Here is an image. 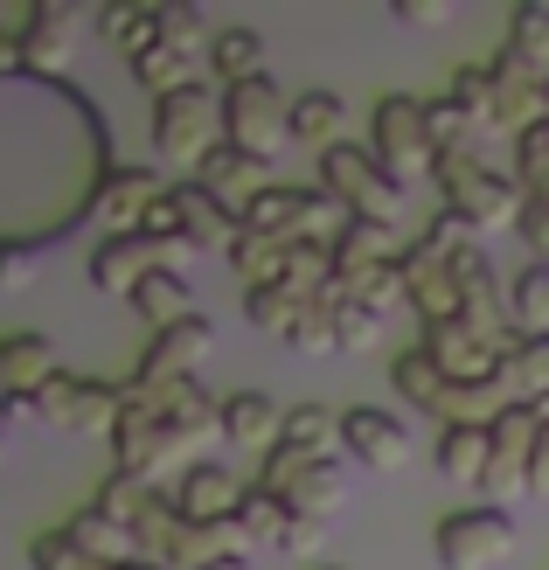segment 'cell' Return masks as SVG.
Wrapping results in <instances>:
<instances>
[{"label": "cell", "mask_w": 549, "mask_h": 570, "mask_svg": "<svg viewBox=\"0 0 549 570\" xmlns=\"http://www.w3.org/2000/svg\"><path fill=\"white\" fill-rule=\"evenodd\" d=\"M431 181H439L445 209H459L473 223V230H522V209H529V188L514 175H494L480 154H439L431 167Z\"/></svg>", "instance_id": "cell-1"}, {"label": "cell", "mask_w": 549, "mask_h": 570, "mask_svg": "<svg viewBox=\"0 0 549 570\" xmlns=\"http://www.w3.org/2000/svg\"><path fill=\"white\" fill-rule=\"evenodd\" d=\"M223 91L216 83H188V91L154 105V154L167 167H188V181L209 167V154L223 147Z\"/></svg>", "instance_id": "cell-2"}, {"label": "cell", "mask_w": 549, "mask_h": 570, "mask_svg": "<svg viewBox=\"0 0 549 570\" xmlns=\"http://www.w3.org/2000/svg\"><path fill=\"white\" fill-rule=\"evenodd\" d=\"M369 154L383 160L396 181L431 175V167H439V139H431V98H411V91L375 98V111H369Z\"/></svg>", "instance_id": "cell-3"}, {"label": "cell", "mask_w": 549, "mask_h": 570, "mask_svg": "<svg viewBox=\"0 0 549 570\" xmlns=\"http://www.w3.org/2000/svg\"><path fill=\"white\" fill-rule=\"evenodd\" d=\"M321 188L349 216H369V223H396V203H403V181L369 147H349V139L334 154H321Z\"/></svg>", "instance_id": "cell-4"}, {"label": "cell", "mask_w": 549, "mask_h": 570, "mask_svg": "<svg viewBox=\"0 0 549 570\" xmlns=\"http://www.w3.org/2000/svg\"><path fill=\"white\" fill-rule=\"evenodd\" d=\"M223 132H229V147H244L251 160L272 167L285 154V139H293V105H285L272 77L237 83V91H223Z\"/></svg>", "instance_id": "cell-5"}, {"label": "cell", "mask_w": 549, "mask_h": 570, "mask_svg": "<svg viewBox=\"0 0 549 570\" xmlns=\"http://www.w3.org/2000/svg\"><path fill=\"white\" fill-rule=\"evenodd\" d=\"M119 424H111V460H119V473H139V480H160V466H175V452H182V439L167 432V417H160V404L154 396H133L126 383H119Z\"/></svg>", "instance_id": "cell-6"}, {"label": "cell", "mask_w": 549, "mask_h": 570, "mask_svg": "<svg viewBox=\"0 0 549 570\" xmlns=\"http://www.w3.org/2000/svg\"><path fill=\"white\" fill-rule=\"evenodd\" d=\"M119 383H98V376H56L42 396H36V417L56 424V432H77V439H111L119 424Z\"/></svg>", "instance_id": "cell-7"}, {"label": "cell", "mask_w": 549, "mask_h": 570, "mask_svg": "<svg viewBox=\"0 0 549 570\" xmlns=\"http://www.w3.org/2000/svg\"><path fill=\"white\" fill-rule=\"evenodd\" d=\"M431 550H439V570H494L514 550V522L501 508H459V515L439 522Z\"/></svg>", "instance_id": "cell-8"}, {"label": "cell", "mask_w": 549, "mask_h": 570, "mask_svg": "<svg viewBox=\"0 0 549 570\" xmlns=\"http://www.w3.org/2000/svg\"><path fill=\"white\" fill-rule=\"evenodd\" d=\"M418 348L439 362L445 383H494L501 362H508V341L487 334V327H473V321H439V327H424Z\"/></svg>", "instance_id": "cell-9"}, {"label": "cell", "mask_w": 549, "mask_h": 570, "mask_svg": "<svg viewBox=\"0 0 549 570\" xmlns=\"http://www.w3.org/2000/svg\"><path fill=\"white\" fill-rule=\"evenodd\" d=\"M216 355V327L202 321H182V327H160L154 341H147V355H139V368L126 383H139V390H167V383H195L202 376V362Z\"/></svg>", "instance_id": "cell-10"}, {"label": "cell", "mask_w": 549, "mask_h": 570, "mask_svg": "<svg viewBox=\"0 0 549 570\" xmlns=\"http://www.w3.org/2000/svg\"><path fill=\"white\" fill-rule=\"evenodd\" d=\"M396 272H403V299H411V313H418L424 327L459 321V313H467V299H459V272H452V258H439V250H431L424 237H418V244H403Z\"/></svg>", "instance_id": "cell-11"}, {"label": "cell", "mask_w": 549, "mask_h": 570, "mask_svg": "<svg viewBox=\"0 0 549 570\" xmlns=\"http://www.w3.org/2000/svg\"><path fill=\"white\" fill-rule=\"evenodd\" d=\"M56 376H63V368H56L49 334H36V327L0 334V404H36Z\"/></svg>", "instance_id": "cell-12"}, {"label": "cell", "mask_w": 549, "mask_h": 570, "mask_svg": "<svg viewBox=\"0 0 549 570\" xmlns=\"http://www.w3.org/2000/svg\"><path fill=\"white\" fill-rule=\"evenodd\" d=\"M487 70H494V126H501V132L522 139L536 119H549V77H536L514 49H501Z\"/></svg>", "instance_id": "cell-13"}, {"label": "cell", "mask_w": 549, "mask_h": 570, "mask_svg": "<svg viewBox=\"0 0 549 570\" xmlns=\"http://www.w3.org/2000/svg\"><path fill=\"white\" fill-rule=\"evenodd\" d=\"M341 445H349L362 466H375V473H403V466H411V432H403L390 411H369V404L341 411Z\"/></svg>", "instance_id": "cell-14"}, {"label": "cell", "mask_w": 549, "mask_h": 570, "mask_svg": "<svg viewBox=\"0 0 549 570\" xmlns=\"http://www.w3.org/2000/svg\"><path fill=\"white\" fill-rule=\"evenodd\" d=\"M70 49H77V8L63 0H42L36 14H28L21 28V56H28V77H49V83H63V63H70Z\"/></svg>", "instance_id": "cell-15"}, {"label": "cell", "mask_w": 549, "mask_h": 570, "mask_svg": "<svg viewBox=\"0 0 549 570\" xmlns=\"http://www.w3.org/2000/svg\"><path fill=\"white\" fill-rule=\"evenodd\" d=\"M126 390H133V396H154L160 417H167V432H175L182 445L223 439V404L202 390V376H195V383H167V390H139V383H126Z\"/></svg>", "instance_id": "cell-16"}, {"label": "cell", "mask_w": 549, "mask_h": 570, "mask_svg": "<svg viewBox=\"0 0 549 570\" xmlns=\"http://www.w3.org/2000/svg\"><path fill=\"white\" fill-rule=\"evenodd\" d=\"M167 195V181L160 175H147V167H119L105 188H98V223H111V237H139V223L154 216V203Z\"/></svg>", "instance_id": "cell-17"}, {"label": "cell", "mask_w": 549, "mask_h": 570, "mask_svg": "<svg viewBox=\"0 0 549 570\" xmlns=\"http://www.w3.org/2000/svg\"><path fill=\"white\" fill-rule=\"evenodd\" d=\"M154 272H167L154 237H105V244L91 250V285H98V293H126V299H133Z\"/></svg>", "instance_id": "cell-18"}, {"label": "cell", "mask_w": 549, "mask_h": 570, "mask_svg": "<svg viewBox=\"0 0 549 570\" xmlns=\"http://www.w3.org/2000/svg\"><path fill=\"white\" fill-rule=\"evenodd\" d=\"M195 181L209 188V195H216V203H223L229 216H244V209L257 203V195L272 188V167H265V160H251L244 147H229V139H223V147L209 154V167H202Z\"/></svg>", "instance_id": "cell-19"}, {"label": "cell", "mask_w": 549, "mask_h": 570, "mask_svg": "<svg viewBox=\"0 0 549 570\" xmlns=\"http://www.w3.org/2000/svg\"><path fill=\"white\" fill-rule=\"evenodd\" d=\"M175 216H182V237L195 250H223V258H229V244H237V216H229L202 181H175Z\"/></svg>", "instance_id": "cell-20"}, {"label": "cell", "mask_w": 549, "mask_h": 570, "mask_svg": "<svg viewBox=\"0 0 549 570\" xmlns=\"http://www.w3.org/2000/svg\"><path fill=\"white\" fill-rule=\"evenodd\" d=\"M431 466H439L452 488H480L487 466H494V439H487V424H445L439 445H431Z\"/></svg>", "instance_id": "cell-21"}, {"label": "cell", "mask_w": 549, "mask_h": 570, "mask_svg": "<svg viewBox=\"0 0 549 570\" xmlns=\"http://www.w3.org/2000/svg\"><path fill=\"white\" fill-rule=\"evenodd\" d=\"M237 501H244V488L223 466H188L182 488H175L182 522H229V515H237Z\"/></svg>", "instance_id": "cell-22"}, {"label": "cell", "mask_w": 549, "mask_h": 570, "mask_svg": "<svg viewBox=\"0 0 549 570\" xmlns=\"http://www.w3.org/2000/svg\"><path fill=\"white\" fill-rule=\"evenodd\" d=\"M501 396H508V404H549V334H522V341H508Z\"/></svg>", "instance_id": "cell-23"}, {"label": "cell", "mask_w": 549, "mask_h": 570, "mask_svg": "<svg viewBox=\"0 0 549 570\" xmlns=\"http://www.w3.org/2000/svg\"><path fill=\"white\" fill-rule=\"evenodd\" d=\"M278 432H285V411L272 404V396H257V390L223 396V439H229V445H257V452H272Z\"/></svg>", "instance_id": "cell-24"}, {"label": "cell", "mask_w": 549, "mask_h": 570, "mask_svg": "<svg viewBox=\"0 0 549 570\" xmlns=\"http://www.w3.org/2000/svg\"><path fill=\"white\" fill-rule=\"evenodd\" d=\"M341 501H349V473H341V460H306L293 473V488H285V508H293V515H313V522H327Z\"/></svg>", "instance_id": "cell-25"}, {"label": "cell", "mask_w": 549, "mask_h": 570, "mask_svg": "<svg viewBox=\"0 0 549 570\" xmlns=\"http://www.w3.org/2000/svg\"><path fill=\"white\" fill-rule=\"evenodd\" d=\"M63 535H70L84 557H98V563H111V570H119V563H139L133 529H126V522H111L105 508H84V515H70V522H63Z\"/></svg>", "instance_id": "cell-26"}, {"label": "cell", "mask_w": 549, "mask_h": 570, "mask_svg": "<svg viewBox=\"0 0 549 570\" xmlns=\"http://www.w3.org/2000/svg\"><path fill=\"white\" fill-rule=\"evenodd\" d=\"M209 70H216V91H237V83L265 77V36L257 28H223L209 42Z\"/></svg>", "instance_id": "cell-27"}, {"label": "cell", "mask_w": 549, "mask_h": 570, "mask_svg": "<svg viewBox=\"0 0 549 570\" xmlns=\"http://www.w3.org/2000/svg\"><path fill=\"white\" fill-rule=\"evenodd\" d=\"M133 313H139L154 334H160V327H182V321H195V285H188L182 272H154V278L133 293Z\"/></svg>", "instance_id": "cell-28"}, {"label": "cell", "mask_w": 549, "mask_h": 570, "mask_svg": "<svg viewBox=\"0 0 549 570\" xmlns=\"http://www.w3.org/2000/svg\"><path fill=\"white\" fill-rule=\"evenodd\" d=\"M327 299H355V306H369V313H390V306L403 299V272H396V265H334Z\"/></svg>", "instance_id": "cell-29"}, {"label": "cell", "mask_w": 549, "mask_h": 570, "mask_svg": "<svg viewBox=\"0 0 549 570\" xmlns=\"http://www.w3.org/2000/svg\"><path fill=\"white\" fill-rule=\"evenodd\" d=\"M278 445H293L300 460H334V452H341V417L327 404H293V411H285Z\"/></svg>", "instance_id": "cell-30"}, {"label": "cell", "mask_w": 549, "mask_h": 570, "mask_svg": "<svg viewBox=\"0 0 549 570\" xmlns=\"http://www.w3.org/2000/svg\"><path fill=\"white\" fill-rule=\"evenodd\" d=\"M341 119H349V105H341L334 91H300L293 98V139H306L313 154L341 147Z\"/></svg>", "instance_id": "cell-31"}, {"label": "cell", "mask_w": 549, "mask_h": 570, "mask_svg": "<svg viewBox=\"0 0 549 570\" xmlns=\"http://www.w3.org/2000/svg\"><path fill=\"white\" fill-rule=\"evenodd\" d=\"M396 223H369V216H349V230L334 237V265H396Z\"/></svg>", "instance_id": "cell-32"}, {"label": "cell", "mask_w": 549, "mask_h": 570, "mask_svg": "<svg viewBox=\"0 0 549 570\" xmlns=\"http://www.w3.org/2000/svg\"><path fill=\"white\" fill-rule=\"evenodd\" d=\"M244 313H251V327H265L278 341H293L300 321L313 313V299H300L293 285H257V293H244Z\"/></svg>", "instance_id": "cell-33"}, {"label": "cell", "mask_w": 549, "mask_h": 570, "mask_svg": "<svg viewBox=\"0 0 549 570\" xmlns=\"http://www.w3.org/2000/svg\"><path fill=\"white\" fill-rule=\"evenodd\" d=\"M98 28H105V42L126 56V63H139L147 49H160V21H154V8H126V0H111V8L98 14Z\"/></svg>", "instance_id": "cell-34"}, {"label": "cell", "mask_w": 549, "mask_h": 570, "mask_svg": "<svg viewBox=\"0 0 549 570\" xmlns=\"http://www.w3.org/2000/svg\"><path fill=\"white\" fill-rule=\"evenodd\" d=\"M487 439H494V460L501 466H529V452L542 439V411L536 404H501V417L487 424Z\"/></svg>", "instance_id": "cell-35"}, {"label": "cell", "mask_w": 549, "mask_h": 570, "mask_svg": "<svg viewBox=\"0 0 549 570\" xmlns=\"http://www.w3.org/2000/svg\"><path fill=\"white\" fill-rule=\"evenodd\" d=\"M390 390L403 396V404H418V411H431V417H439V396H445V376H439V362H431L424 348H403V355L390 362Z\"/></svg>", "instance_id": "cell-36"}, {"label": "cell", "mask_w": 549, "mask_h": 570, "mask_svg": "<svg viewBox=\"0 0 549 570\" xmlns=\"http://www.w3.org/2000/svg\"><path fill=\"white\" fill-rule=\"evenodd\" d=\"M229 272L244 278V293L278 285L285 278V244L278 237H257V230H237V244H229Z\"/></svg>", "instance_id": "cell-37"}, {"label": "cell", "mask_w": 549, "mask_h": 570, "mask_svg": "<svg viewBox=\"0 0 549 570\" xmlns=\"http://www.w3.org/2000/svg\"><path fill=\"white\" fill-rule=\"evenodd\" d=\"M133 77H139V91H147L154 105H160V98H175V91H188V83H202V77H195V56L167 49V42L139 56V63H133Z\"/></svg>", "instance_id": "cell-38"}, {"label": "cell", "mask_w": 549, "mask_h": 570, "mask_svg": "<svg viewBox=\"0 0 549 570\" xmlns=\"http://www.w3.org/2000/svg\"><path fill=\"white\" fill-rule=\"evenodd\" d=\"M154 21H160V42H167V49H182V56H195V63H202V56H209V42H216L195 0H160Z\"/></svg>", "instance_id": "cell-39"}, {"label": "cell", "mask_w": 549, "mask_h": 570, "mask_svg": "<svg viewBox=\"0 0 549 570\" xmlns=\"http://www.w3.org/2000/svg\"><path fill=\"white\" fill-rule=\"evenodd\" d=\"M237 522H244V535H251L257 550H278V543H285V522H293V508H285L278 494H265V488L251 480L244 501H237Z\"/></svg>", "instance_id": "cell-40"}, {"label": "cell", "mask_w": 549, "mask_h": 570, "mask_svg": "<svg viewBox=\"0 0 549 570\" xmlns=\"http://www.w3.org/2000/svg\"><path fill=\"white\" fill-rule=\"evenodd\" d=\"M278 285H293L300 299H327V285H334V250L327 244H285V278Z\"/></svg>", "instance_id": "cell-41"}, {"label": "cell", "mask_w": 549, "mask_h": 570, "mask_svg": "<svg viewBox=\"0 0 549 570\" xmlns=\"http://www.w3.org/2000/svg\"><path fill=\"white\" fill-rule=\"evenodd\" d=\"M154 501H160V494H154V480H139V473H119V466H111V473H105V488H98V501H91V508H105V515H111V522H126V529H133V522H139V515H147V508H154Z\"/></svg>", "instance_id": "cell-42"}, {"label": "cell", "mask_w": 549, "mask_h": 570, "mask_svg": "<svg viewBox=\"0 0 549 570\" xmlns=\"http://www.w3.org/2000/svg\"><path fill=\"white\" fill-rule=\"evenodd\" d=\"M508 49L522 56L536 77H549V0H529V8H514V21H508Z\"/></svg>", "instance_id": "cell-43"}, {"label": "cell", "mask_w": 549, "mask_h": 570, "mask_svg": "<svg viewBox=\"0 0 549 570\" xmlns=\"http://www.w3.org/2000/svg\"><path fill=\"white\" fill-rule=\"evenodd\" d=\"M508 306L529 334H549V265H522L508 278Z\"/></svg>", "instance_id": "cell-44"}, {"label": "cell", "mask_w": 549, "mask_h": 570, "mask_svg": "<svg viewBox=\"0 0 549 570\" xmlns=\"http://www.w3.org/2000/svg\"><path fill=\"white\" fill-rule=\"evenodd\" d=\"M452 105H459V111H467V119L487 132V126H494V70H487V63L452 70Z\"/></svg>", "instance_id": "cell-45"}, {"label": "cell", "mask_w": 549, "mask_h": 570, "mask_svg": "<svg viewBox=\"0 0 549 570\" xmlns=\"http://www.w3.org/2000/svg\"><path fill=\"white\" fill-rule=\"evenodd\" d=\"M334 313V341H341V355H369L375 348V334H383V313H369L355 299H327Z\"/></svg>", "instance_id": "cell-46"}, {"label": "cell", "mask_w": 549, "mask_h": 570, "mask_svg": "<svg viewBox=\"0 0 549 570\" xmlns=\"http://www.w3.org/2000/svg\"><path fill=\"white\" fill-rule=\"evenodd\" d=\"M431 139H439V154H473V139H480V126L452 105V91L431 98Z\"/></svg>", "instance_id": "cell-47"}, {"label": "cell", "mask_w": 549, "mask_h": 570, "mask_svg": "<svg viewBox=\"0 0 549 570\" xmlns=\"http://www.w3.org/2000/svg\"><path fill=\"white\" fill-rule=\"evenodd\" d=\"M28 563H36V570H111V563H98V557H84L63 529L36 535V543H28Z\"/></svg>", "instance_id": "cell-48"}, {"label": "cell", "mask_w": 549, "mask_h": 570, "mask_svg": "<svg viewBox=\"0 0 549 570\" xmlns=\"http://www.w3.org/2000/svg\"><path fill=\"white\" fill-rule=\"evenodd\" d=\"M293 348L300 355H341V341H334V313H327V299H313V313L300 321V334H293Z\"/></svg>", "instance_id": "cell-49"}, {"label": "cell", "mask_w": 549, "mask_h": 570, "mask_svg": "<svg viewBox=\"0 0 549 570\" xmlns=\"http://www.w3.org/2000/svg\"><path fill=\"white\" fill-rule=\"evenodd\" d=\"M424 244L439 250V258H452V250H467V244H473V223L459 216V209H439V216H431V230H424Z\"/></svg>", "instance_id": "cell-50"}, {"label": "cell", "mask_w": 549, "mask_h": 570, "mask_svg": "<svg viewBox=\"0 0 549 570\" xmlns=\"http://www.w3.org/2000/svg\"><path fill=\"white\" fill-rule=\"evenodd\" d=\"M285 557H321L327 550V522H313V515H293L285 522V543H278Z\"/></svg>", "instance_id": "cell-51"}, {"label": "cell", "mask_w": 549, "mask_h": 570, "mask_svg": "<svg viewBox=\"0 0 549 570\" xmlns=\"http://www.w3.org/2000/svg\"><path fill=\"white\" fill-rule=\"evenodd\" d=\"M514 237L529 244V265H549V209H542V203L522 209V230H514Z\"/></svg>", "instance_id": "cell-52"}, {"label": "cell", "mask_w": 549, "mask_h": 570, "mask_svg": "<svg viewBox=\"0 0 549 570\" xmlns=\"http://www.w3.org/2000/svg\"><path fill=\"white\" fill-rule=\"evenodd\" d=\"M36 285V250H0V293H28Z\"/></svg>", "instance_id": "cell-53"}, {"label": "cell", "mask_w": 549, "mask_h": 570, "mask_svg": "<svg viewBox=\"0 0 549 570\" xmlns=\"http://www.w3.org/2000/svg\"><path fill=\"white\" fill-rule=\"evenodd\" d=\"M396 21L403 28H439V21H452V8L445 0H396Z\"/></svg>", "instance_id": "cell-54"}, {"label": "cell", "mask_w": 549, "mask_h": 570, "mask_svg": "<svg viewBox=\"0 0 549 570\" xmlns=\"http://www.w3.org/2000/svg\"><path fill=\"white\" fill-rule=\"evenodd\" d=\"M529 494H549V417H542V439L529 452Z\"/></svg>", "instance_id": "cell-55"}, {"label": "cell", "mask_w": 549, "mask_h": 570, "mask_svg": "<svg viewBox=\"0 0 549 570\" xmlns=\"http://www.w3.org/2000/svg\"><path fill=\"white\" fill-rule=\"evenodd\" d=\"M209 570H251V557H229V563H209Z\"/></svg>", "instance_id": "cell-56"}, {"label": "cell", "mask_w": 549, "mask_h": 570, "mask_svg": "<svg viewBox=\"0 0 549 570\" xmlns=\"http://www.w3.org/2000/svg\"><path fill=\"white\" fill-rule=\"evenodd\" d=\"M0 460H8V424H0Z\"/></svg>", "instance_id": "cell-57"}, {"label": "cell", "mask_w": 549, "mask_h": 570, "mask_svg": "<svg viewBox=\"0 0 549 570\" xmlns=\"http://www.w3.org/2000/svg\"><path fill=\"white\" fill-rule=\"evenodd\" d=\"M119 570H160V563H119Z\"/></svg>", "instance_id": "cell-58"}, {"label": "cell", "mask_w": 549, "mask_h": 570, "mask_svg": "<svg viewBox=\"0 0 549 570\" xmlns=\"http://www.w3.org/2000/svg\"><path fill=\"white\" fill-rule=\"evenodd\" d=\"M321 570H334V563H321Z\"/></svg>", "instance_id": "cell-59"}]
</instances>
